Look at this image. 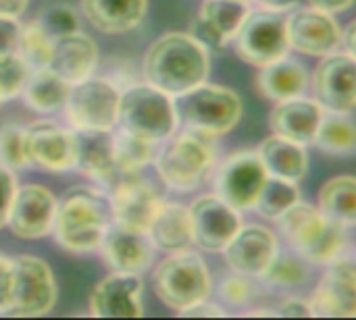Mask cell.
Segmentation results:
<instances>
[{"mask_svg": "<svg viewBox=\"0 0 356 320\" xmlns=\"http://www.w3.org/2000/svg\"><path fill=\"white\" fill-rule=\"evenodd\" d=\"M263 277L275 287H298L309 279L307 260L300 254H275Z\"/></svg>", "mask_w": 356, "mask_h": 320, "instance_id": "obj_35", "label": "cell"}, {"mask_svg": "<svg viewBox=\"0 0 356 320\" xmlns=\"http://www.w3.org/2000/svg\"><path fill=\"white\" fill-rule=\"evenodd\" d=\"M173 108L186 129L209 137L232 131L242 117V100L234 90L204 81L177 94Z\"/></svg>", "mask_w": 356, "mask_h": 320, "instance_id": "obj_4", "label": "cell"}, {"mask_svg": "<svg viewBox=\"0 0 356 320\" xmlns=\"http://www.w3.org/2000/svg\"><path fill=\"white\" fill-rule=\"evenodd\" d=\"M29 0H0V17H13L17 19L25 8Z\"/></svg>", "mask_w": 356, "mask_h": 320, "instance_id": "obj_47", "label": "cell"}, {"mask_svg": "<svg viewBox=\"0 0 356 320\" xmlns=\"http://www.w3.org/2000/svg\"><path fill=\"white\" fill-rule=\"evenodd\" d=\"M286 31L290 48L311 54L325 56L340 46V27L330 12L315 6L300 8L286 17Z\"/></svg>", "mask_w": 356, "mask_h": 320, "instance_id": "obj_17", "label": "cell"}, {"mask_svg": "<svg viewBox=\"0 0 356 320\" xmlns=\"http://www.w3.org/2000/svg\"><path fill=\"white\" fill-rule=\"evenodd\" d=\"M13 285H15V267L13 258L0 256V314H4L10 306L13 298Z\"/></svg>", "mask_w": 356, "mask_h": 320, "instance_id": "obj_43", "label": "cell"}, {"mask_svg": "<svg viewBox=\"0 0 356 320\" xmlns=\"http://www.w3.org/2000/svg\"><path fill=\"white\" fill-rule=\"evenodd\" d=\"M298 200H300V192H298L296 183L284 181V179H277V177H267L263 190L259 192V198L254 202V208L263 217L277 221Z\"/></svg>", "mask_w": 356, "mask_h": 320, "instance_id": "obj_34", "label": "cell"}, {"mask_svg": "<svg viewBox=\"0 0 356 320\" xmlns=\"http://www.w3.org/2000/svg\"><path fill=\"white\" fill-rule=\"evenodd\" d=\"M257 296V287L252 285V281L246 275H236L229 277L221 283L219 287V298L229 306V308H246L248 304H252Z\"/></svg>", "mask_w": 356, "mask_h": 320, "instance_id": "obj_40", "label": "cell"}, {"mask_svg": "<svg viewBox=\"0 0 356 320\" xmlns=\"http://www.w3.org/2000/svg\"><path fill=\"white\" fill-rule=\"evenodd\" d=\"M40 25V29L50 37V40H56V37H63L67 33H73L79 29V19H77V12L67 6V4H52L48 8H44L35 21Z\"/></svg>", "mask_w": 356, "mask_h": 320, "instance_id": "obj_38", "label": "cell"}, {"mask_svg": "<svg viewBox=\"0 0 356 320\" xmlns=\"http://www.w3.org/2000/svg\"><path fill=\"white\" fill-rule=\"evenodd\" d=\"M257 85L265 98L273 102H282L288 98L302 96L309 87V75H307V69L298 60L284 56L261 67Z\"/></svg>", "mask_w": 356, "mask_h": 320, "instance_id": "obj_29", "label": "cell"}, {"mask_svg": "<svg viewBox=\"0 0 356 320\" xmlns=\"http://www.w3.org/2000/svg\"><path fill=\"white\" fill-rule=\"evenodd\" d=\"M315 98L321 108L332 112H350L356 104V60L353 54H325L313 79Z\"/></svg>", "mask_w": 356, "mask_h": 320, "instance_id": "obj_13", "label": "cell"}, {"mask_svg": "<svg viewBox=\"0 0 356 320\" xmlns=\"http://www.w3.org/2000/svg\"><path fill=\"white\" fill-rule=\"evenodd\" d=\"M29 71L31 69L21 60L19 54L0 58V100L15 98L17 94H21Z\"/></svg>", "mask_w": 356, "mask_h": 320, "instance_id": "obj_39", "label": "cell"}, {"mask_svg": "<svg viewBox=\"0 0 356 320\" xmlns=\"http://www.w3.org/2000/svg\"><path fill=\"white\" fill-rule=\"evenodd\" d=\"M179 314L186 317V319H190V317L192 319H223L225 317V310L219 308V306H215V304H211V302H207V300H202V302H198V304L181 310Z\"/></svg>", "mask_w": 356, "mask_h": 320, "instance_id": "obj_45", "label": "cell"}, {"mask_svg": "<svg viewBox=\"0 0 356 320\" xmlns=\"http://www.w3.org/2000/svg\"><path fill=\"white\" fill-rule=\"evenodd\" d=\"M280 229L296 254L315 264H330L346 248V227L327 219L319 208L296 202L280 219Z\"/></svg>", "mask_w": 356, "mask_h": 320, "instance_id": "obj_3", "label": "cell"}, {"mask_svg": "<svg viewBox=\"0 0 356 320\" xmlns=\"http://www.w3.org/2000/svg\"><path fill=\"white\" fill-rule=\"evenodd\" d=\"M257 2H261L263 6H267V8H271V10H284V8L294 6L298 0H257Z\"/></svg>", "mask_w": 356, "mask_h": 320, "instance_id": "obj_49", "label": "cell"}, {"mask_svg": "<svg viewBox=\"0 0 356 320\" xmlns=\"http://www.w3.org/2000/svg\"><path fill=\"white\" fill-rule=\"evenodd\" d=\"M31 165L44 171H69L75 165V133L54 123L40 121L25 129Z\"/></svg>", "mask_w": 356, "mask_h": 320, "instance_id": "obj_20", "label": "cell"}, {"mask_svg": "<svg viewBox=\"0 0 356 320\" xmlns=\"http://www.w3.org/2000/svg\"><path fill=\"white\" fill-rule=\"evenodd\" d=\"M117 123L123 131L156 144L173 133L177 117L171 96L150 83H144L121 94Z\"/></svg>", "mask_w": 356, "mask_h": 320, "instance_id": "obj_5", "label": "cell"}, {"mask_svg": "<svg viewBox=\"0 0 356 320\" xmlns=\"http://www.w3.org/2000/svg\"><path fill=\"white\" fill-rule=\"evenodd\" d=\"M0 102H2V100H0Z\"/></svg>", "mask_w": 356, "mask_h": 320, "instance_id": "obj_51", "label": "cell"}, {"mask_svg": "<svg viewBox=\"0 0 356 320\" xmlns=\"http://www.w3.org/2000/svg\"><path fill=\"white\" fill-rule=\"evenodd\" d=\"M211 73L209 50L190 33H167L146 52L144 75L150 85L169 96L188 92L207 81Z\"/></svg>", "mask_w": 356, "mask_h": 320, "instance_id": "obj_1", "label": "cell"}, {"mask_svg": "<svg viewBox=\"0 0 356 320\" xmlns=\"http://www.w3.org/2000/svg\"><path fill=\"white\" fill-rule=\"evenodd\" d=\"M240 2H246V0H240Z\"/></svg>", "mask_w": 356, "mask_h": 320, "instance_id": "obj_50", "label": "cell"}, {"mask_svg": "<svg viewBox=\"0 0 356 320\" xmlns=\"http://www.w3.org/2000/svg\"><path fill=\"white\" fill-rule=\"evenodd\" d=\"M56 198L42 185H25L15 192L6 225L19 239H38L50 233Z\"/></svg>", "mask_w": 356, "mask_h": 320, "instance_id": "obj_16", "label": "cell"}, {"mask_svg": "<svg viewBox=\"0 0 356 320\" xmlns=\"http://www.w3.org/2000/svg\"><path fill=\"white\" fill-rule=\"evenodd\" d=\"M121 92L106 79L88 77L69 87L65 108L75 129H106L117 123Z\"/></svg>", "mask_w": 356, "mask_h": 320, "instance_id": "obj_9", "label": "cell"}, {"mask_svg": "<svg viewBox=\"0 0 356 320\" xmlns=\"http://www.w3.org/2000/svg\"><path fill=\"white\" fill-rule=\"evenodd\" d=\"M0 165L10 171L27 169L31 165L27 152V135L23 127L19 125L0 127Z\"/></svg>", "mask_w": 356, "mask_h": 320, "instance_id": "obj_37", "label": "cell"}, {"mask_svg": "<svg viewBox=\"0 0 356 320\" xmlns=\"http://www.w3.org/2000/svg\"><path fill=\"white\" fill-rule=\"evenodd\" d=\"M111 223V200L98 190L75 187L56 202L50 231L54 233V239L63 250L86 254L98 250Z\"/></svg>", "mask_w": 356, "mask_h": 320, "instance_id": "obj_2", "label": "cell"}, {"mask_svg": "<svg viewBox=\"0 0 356 320\" xmlns=\"http://www.w3.org/2000/svg\"><path fill=\"white\" fill-rule=\"evenodd\" d=\"M213 137L186 129L161 150L156 158V171L169 187L177 192H192L204 181L213 169Z\"/></svg>", "mask_w": 356, "mask_h": 320, "instance_id": "obj_6", "label": "cell"}, {"mask_svg": "<svg viewBox=\"0 0 356 320\" xmlns=\"http://www.w3.org/2000/svg\"><path fill=\"white\" fill-rule=\"evenodd\" d=\"M221 252L236 273L246 277H263L277 254V239L267 227L248 225L240 227Z\"/></svg>", "mask_w": 356, "mask_h": 320, "instance_id": "obj_18", "label": "cell"}, {"mask_svg": "<svg viewBox=\"0 0 356 320\" xmlns=\"http://www.w3.org/2000/svg\"><path fill=\"white\" fill-rule=\"evenodd\" d=\"M98 65V46L96 42L81 33L79 29L63 37L52 40L48 69L54 71L67 83H77L88 79Z\"/></svg>", "mask_w": 356, "mask_h": 320, "instance_id": "obj_23", "label": "cell"}, {"mask_svg": "<svg viewBox=\"0 0 356 320\" xmlns=\"http://www.w3.org/2000/svg\"><path fill=\"white\" fill-rule=\"evenodd\" d=\"M319 210L344 225L353 227L356 223V179L353 175H340L330 179L319 192Z\"/></svg>", "mask_w": 356, "mask_h": 320, "instance_id": "obj_31", "label": "cell"}, {"mask_svg": "<svg viewBox=\"0 0 356 320\" xmlns=\"http://www.w3.org/2000/svg\"><path fill=\"white\" fill-rule=\"evenodd\" d=\"M246 12L248 8L240 0H204L190 35L196 37L209 52H217L234 40Z\"/></svg>", "mask_w": 356, "mask_h": 320, "instance_id": "obj_21", "label": "cell"}, {"mask_svg": "<svg viewBox=\"0 0 356 320\" xmlns=\"http://www.w3.org/2000/svg\"><path fill=\"white\" fill-rule=\"evenodd\" d=\"M192 239L200 250L221 252L242 227L240 210L219 196H202L190 208Z\"/></svg>", "mask_w": 356, "mask_h": 320, "instance_id": "obj_12", "label": "cell"}, {"mask_svg": "<svg viewBox=\"0 0 356 320\" xmlns=\"http://www.w3.org/2000/svg\"><path fill=\"white\" fill-rule=\"evenodd\" d=\"M267 171L257 152H236L229 156L215 179V190L236 210L254 208L259 192L267 181Z\"/></svg>", "mask_w": 356, "mask_h": 320, "instance_id": "obj_11", "label": "cell"}, {"mask_svg": "<svg viewBox=\"0 0 356 320\" xmlns=\"http://www.w3.org/2000/svg\"><path fill=\"white\" fill-rule=\"evenodd\" d=\"M71 83L60 79L48 67L29 71V77L23 85V98L29 108L38 112H54L65 106Z\"/></svg>", "mask_w": 356, "mask_h": 320, "instance_id": "obj_30", "label": "cell"}, {"mask_svg": "<svg viewBox=\"0 0 356 320\" xmlns=\"http://www.w3.org/2000/svg\"><path fill=\"white\" fill-rule=\"evenodd\" d=\"M50 50H52V40L40 29L38 23H29L21 27L19 44H17V54L21 60L33 71L48 67L50 60Z\"/></svg>", "mask_w": 356, "mask_h": 320, "instance_id": "obj_36", "label": "cell"}, {"mask_svg": "<svg viewBox=\"0 0 356 320\" xmlns=\"http://www.w3.org/2000/svg\"><path fill=\"white\" fill-rule=\"evenodd\" d=\"M98 248L102 250L106 264L115 273H131V275L144 273L150 267L154 254V246L146 233L129 231L115 223H111Z\"/></svg>", "mask_w": 356, "mask_h": 320, "instance_id": "obj_22", "label": "cell"}, {"mask_svg": "<svg viewBox=\"0 0 356 320\" xmlns=\"http://www.w3.org/2000/svg\"><path fill=\"white\" fill-rule=\"evenodd\" d=\"M113 154H115L117 175L121 177L138 175L152 160L154 144L121 129L117 135H113Z\"/></svg>", "mask_w": 356, "mask_h": 320, "instance_id": "obj_33", "label": "cell"}, {"mask_svg": "<svg viewBox=\"0 0 356 320\" xmlns=\"http://www.w3.org/2000/svg\"><path fill=\"white\" fill-rule=\"evenodd\" d=\"M257 154L269 177L298 183L305 179L309 171V156L305 152V146L280 135H271L263 140Z\"/></svg>", "mask_w": 356, "mask_h": 320, "instance_id": "obj_26", "label": "cell"}, {"mask_svg": "<svg viewBox=\"0 0 356 320\" xmlns=\"http://www.w3.org/2000/svg\"><path fill=\"white\" fill-rule=\"evenodd\" d=\"M154 294L171 310H186L211 294V275L204 260L188 250L171 252L154 271Z\"/></svg>", "mask_w": 356, "mask_h": 320, "instance_id": "obj_7", "label": "cell"}, {"mask_svg": "<svg viewBox=\"0 0 356 320\" xmlns=\"http://www.w3.org/2000/svg\"><path fill=\"white\" fill-rule=\"evenodd\" d=\"M313 317L353 319L356 314V273L353 260L336 258L321 277L313 298Z\"/></svg>", "mask_w": 356, "mask_h": 320, "instance_id": "obj_14", "label": "cell"}, {"mask_svg": "<svg viewBox=\"0 0 356 320\" xmlns=\"http://www.w3.org/2000/svg\"><path fill=\"white\" fill-rule=\"evenodd\" d=\"M277 317H284V319H311L313 317V310H311V304L300 300V298H290L286 302H282V306L275 310Z\"/></svg>", "mask_w": 356, "mask_h": 320, "instance_id": "obj_44", "label": "cell"}, {"mask_svg": "<svg viewBox=\"0 0 356 320\" xmlns=\"http://www.w3.org/2000/svg\"><path fill=\"white\" fill-rule=\"evenodd\" d=\"M13 298L4 314L19 319L48 314L56 302V283L50 267L33 256H17L13 258Z\"/></svg>", "mask_w": 356, "mask_h": 320, "instance_id": "obj_10", "label": "cell"}, {"mask_svg": "<svg viewBox=\"0 0 356 320\" xmlns=\"http://www.w3.org/2000/svg\"><path fill=\"white\" fill-rule=\"evenodd\" d=\"M142 279L131 273H113L90 296V312L96 319H140Z\"/></svg>", "mask_w": 356, "mask_h": 320, "instance_id": "obj_19", "label": "cell"}, {"mask_svg": "<svg viewBox=\"0 0 356 320\" xmlns=\"http://www.w3.org/2000/svg\"><path fill=\"white\" fill-rule=\"evenodd\" d=\"M311 2V6H315V8H319V10H323V12H342V10H346L348 6H353V2L355 0H309Z\"/></svg>", "mask_w": 356, "mask_h": 320, "instance_id": "obj_46", "label": "cell"}, {"mask_svg": "<svg viewBox=\"0 0 356 320\" xmlns=\"http://www.w3.org/2000/svg\"><path fill=\"white\" fill-rule=\"evenodd\" d=\"M234 40L236 54L259 69L277 58H284L290 50L286 17L271 8L246 12Z\"/></svg>", "mask_w": 356, "mask_h": 320, "instance_id": "obj_8", "label": "cell"}, {"mask_svg": "<svg viewBox=\"0 0 356 320\" xmlns=\"http://www.w3.org/2000/svg\"><path fill=\"white\" fill-rule=\"evenodd\" d=\"M355 23H350L344 31H340V46H344V52L353 56H355Z\"/></svg>", "mask_w": 356, "mask_h": 320, "instance_id": "obj_48", "label": "cell"}, {"mask_svg": "<svg viewBox=\"0 0 356 320\" xmlns=\"http://www.w3.org/2000/svg\"><path fill=\"white\" fill-rule=\"evenodd\" d=\"M161 206L163 200L148 181L138 175H127L117 185L111 200L113 223L129 231L148 233V227Z\"/></svg>", "mask_w": 356, "mask_h": 320, "instance_id": "obj_15", "label": "cell"}, {"mask_svg": "<svg viewBox=\"0 0 356 320\" xmlns=\"http://www.w3.org/2000/svg\"><path fill=\"white\" fill-rule=\"evenodd\" d=\"M21 25L13 17H0V58L17 54Z\"/></svg>", "mask_w": 356, "mask_h": 320, "instance_id": "obj_41", "label": "cell"}, {"mask_svg": "<svg viewBox=\"0 0 356 320\" xmlns=\"http://www.w3.org/2000/svg\"><path fill=\"white\" fill-rule=\"evenodd\" d=\"M321 117L323 108L317 100L296 96L277 102L271 112V129L280 137H286L300 146H309L315 140Z\"/></svg>", "mask_w": 356, "mask_h": 320, "instance_id": "obj_24", "label": "cell"}, {"mask_svg": "<svg viewBox=\"0 0 356 320\" xmlns=\"http://www.w3.org/2000/svg\"><path fill=\"white\" fill-rule=\"evenodd\" d=\"M81 4L96 29L104 33H125L142 23L148 0H83Z\"/></svg>", "mask_w": 356, "mask_h": 320, "instance_id": "obj_28", "label": "cell"}, {"mask_svg": "<svg viewBox=\"0 0 356 320\" xmlns=\"http://www.w3.org/2000/svg\"><path fill=\"white\" fill-rule=\"evenodd\" d=\"M323 152L334 156H350L356 150V129L350 112H323L315 140Z\"/></svg>", "mask_w": 356, "mask_h": 320, "instance_id": "obj_32", "label": "cell"}, {"mask_svg": "<svg viewBox=\"0 0 356 320\" xmlns=\"http://www.w3.org/2000/svg\"><path fill=\"white\" fill-rule=\"evenodd\" d=\"M75 165L96 181H111L115 171L113 135L106 129H75Z\"/></svg>", "mask_w": 356, "mask_h": 320, "instance_id": "obj_25", "label": "cell"}, {"mask_svg": "<svg viewBox=\"0 0 356 320\" xmlns=\"http://www.w3.org/2000/svg\"><path fill=\"white\" fill-rule=\"evenodd\" d=\"M152 246L161 252H181L188 250L192 239V221H190V208L181 204H165L154 214L148 233Z\"/></svg>", "mask_w": 356, "mask_h": 320, "instance_id": "obj_27", "label": "cell"}, {"mask_svg": "<svg viewBox=\"0 0 356 320\" xmlns=\"http://www.w3.org/2000/svg\"><path fill=\"white\" fill-rule=\"evenodd\" d=\"M17 192V181L10 169L0 165V227L6 225V214Z\"/></svg>", "mask_w": 356, "mask_h": 320, "instance_id": "obj_42", "label": "cell"}]
</instances>
